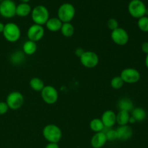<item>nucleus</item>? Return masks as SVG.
<instances>
[{
	"label": "nucleus",
	"mask_w": 148,
	"mask_h": 148,
	"mask_svg": "<svg viewBox=\"0 0 148 148\" xmlns=\"http://www.w3.org/2000/svg\"><path fill=\"white\" fill-rule=\"evenodd\" d=\"M43 136L49 143H58L62 137L61 129L56 124H50L45 126L43 129Z\"/></svg>",
	"instance_id": "1"
},
{
	"label": "nucleus",
	"mask_w": 148,
	"mask_h": 148,
	"mask_svg": "<svg viewBox=\"0 0 148 148\" xmlns=\"http://www.w3.org/2000/svg\"><path fill=\"white\" fill-rule=\"evenodd\" d=\"M31 18L34 24L43 26L46 25L49 17V12L48 9L43 5H38L35 7L31 11Z\"/></svg>",
	"instance_id": "2"
},
{
	"label": "nucleus",
	"mask_w": 148,
	"mask_h": 148,
	"mask_svg": "<svg viewBox=\"0 0 148 148\" xmlns=\"http://www.w3.org/2000/svg\"><path fill=\"white\" fill-rule=\"evenodd\" d=\"M75 8L71 3H64L58 9V18L63 23H70L75 15Z\"/></svg>",
	"instance_id": "3"
},
{
	"label": "nucleus",
	"mask_w": 148,
	"mask_h": 148,
	"mask_svg": "<svg viewBox=\"0 0 148 148\" xmlns=\"http://www.w3.org/2000/svg\"><path fill=\"white\" fill-rule=\"evenodd\" d=\"M2 33L4 38L10 43L17 42L21 36L20 27L14 23H9L5 24Z\"/></svg>",
	"instance_id": "4"
},
{
	"label": "nucleus",
	"mask_w": 148,
	"mask_h": 148,
	"mask_svg": "<svg viewBox=\"0 0 148 148\" xmlns=\"http://www.w3.org/2000/svg\"><path fill=\"white\" fill-rule=\"evenodd\" d=\"M147 7L142 0H132L128 4V12L130 15L136 19L146 16Z\"/></svg>",
	"instance_id": "5"
},
{
	"label": "nucleus",
	"mask_w": 148,
	"mask_h": 148,
	"mask_svg": "<svg viewBox=\"0 0 148 148\" xmlns=\"http://www.w3.org/2000/svg\"><path fill=\"white\" fill-rule=\"evenodd\" d=\"M6 103L10 109L18 110L24 103V97L21 92L13 91L7 95Z\"/></svg>",
	"instance_id": "6"
},
{
	"label": "nucleus",
	"mask_w": 148,
	"mask_h": 148,
	"mask_svg": "<svg viewBox=\"0 0 148 148\" xmlns=\"http://www.w3.org/2000/svg\"><path fill=\"white\" fill-rule=\"evenodd\" d=\"M120 77L124 83L134 84L139 82L141 78L140 72L135 68H125L121 71Z\"/></svg>",
	"instance_id": "7"
},
{
	"label": "nucleus",
	"mask_w": 148,
	"mask_h": 148,
	"mask_svg": "<svg viewBox=\"0 0 148 148\" xmlns=\"http://www.w3.org/2000/svg\"><path fill=\"white\" fill-rule=\"evenodd\" d=\"M40 92L43 101L49 105L54 104L58 101L59 93L57 90L51 85H45Z\"/></svg>",
	"instance_id": "8"
},
{
	"label": "nucleus",
	"mask_w": 148,
	"mask_h": 148,
	"mask_svg": "<svg viewBox=\"0 0 148 148\" xmlns=\"http://www.w3.org/2000/svg\"><path fill=\"white\" fill-rule=\"evenodd\" d=\"M81 64L85 67L92 69L95 67L99 62V57L95 52L91 51H87L79 57Z\"/></svg>",
	"instance_id": "9"
},
{
	"label": "nucleus",
	"mask_w": 148,
	"mask_h": 148,
	"mask_svg": "<svg viewBox=\"0 0 148 148\" xmlns=\"http://www.w3.org/2000/svg\"><path fill=\"white\" fill-rule=\"evenodd\" d=\"M16 7L12 0H3L0 2V14L4 18H12L16 15Z\"/></svg>",
	"instance_id": "10"
},
{
	"label": "nucleus",
	"mask_w": 148,
	"mask_h": 148,
	"mask_svg": "<svg viewBox=\"0 0 148 148\" xmlns=\"http://www.w3.org/2000/svg\"><path fill=\"white\" fill-rule=\"evenodd\" d=\"M111 38L114 43L119 46H125L130 40V36L127 30L120 27L111 31Z\"/></svg>",
	"instance_id": "11"
},
{
	"label": "nucleus",
	"mask_w": 148,
	"mask_h": 148,
	"mask_svg": "<svg viewBox=\"0 0 148 148\" xmlns=\"http://www.w3.org/2000/svg\"><path fill=\"white\" fill-rule=\"evenodd\" d=\"M45 34V30L42 25L33 24L28 28L27 32V38L30 40L38 42L43 38Z\"/></svg>",
	"instance_id": "12"
},
{
	"label": "nucleus",
	"mask_w": 148,
	"mask_h": 148,
	"mask_svg": "<svg viewBox=\"0 0 148 148\" xmlns=\"http://www.w3.org/2000/svg\"><path fill=\"white\" fill-rule=\"evenodd\" d=\"M101 119L104 127L111 128L116 123V114L111 110H107L102 114Z\"/></svg>",
	"instance_id": "13"
},
{
	"label": "nucleus",
	"mask_w": 148,
	"mask_h": 148,
	"mask_svg": "<svg viewBox=\"0 0 148 148\" xmlns=\"http://www.w3.org/2000/svg\"><path fill=\"white\" fill-rule=\"evenodd\" d=\"M117 140L121 141H127L133 135V130L131 127L127 125L119 126L116 129Z\"/></svg>",
	"instance_id": "14"
},
{
	"label": "nucleus",
	"mask_w": 148,
	"mask_h": 148,
	"mask_svg": "<svg viewBox=\"0 0 148 148\" xmlns=\"http://www.w3.org/2000/svg\"><path fill=\"white\" fill-rule=\"evenodd\" d=\"M107 142L105 132H97L92 136L90 140V145L93 148H101L103 147Z\"/></svg>",
	"instance_id": "15"
},
{
	"label": "nucleus",
	"mask_w": 148,
	"mask_h": 148,
	"mask_svg": "<svg viewBox=\"0 0 148 148\" xmlns=\"http://www.w3.org/2000/svg\"><path fill=\"white\" fill-rule=\"evenodd\" d=\"M62 23L58 17H51L46 22V28L51 32H56L61 30Z\"/></svg>",
	"instance_id": "16"
},
{
	"label": "nucleus",
	"mask_w": 148,
	"mask_h": 148,
	"mask_svg": "<svg viewBox=\"0 0 148 148\" xmlns=\"http://www.w3.org/2000/svg\"><path fill=\"white\" fill-rule=\"evenodd\" d=\"M32 8L28 3H20L16 7V15L25 17L31 13Z\"/></svg>",
	"instance_id": "17"
},
{
	"label": "nucleus",
	"mask_w": 148,
	"mask_h": 148,
	"mask_svg": "<svg viewBox=\"0 0 148 148\" xmlns=\"http://www.w3.org/2000/svg\"><path fill=\"white\" fill-rule=\"evenodd\" d=\"M118 108L119 111H125L130 112L134 108V104L132 101L129 98H123L118 102Z\"/></svg>",
	"instance_id": "18"
},
{
	"label": "nucleus",
	"mask_w": 148,
	"mask_h": 148,
	"mask_svg": "<svg viewBox=\"0 0 148 148\" xmlns=\"http://www.w3.org/2000/svg\"><path fill=\"white\" fill-rule=\"evenodd\" d=\"M132 116L136 120L137 122L143 121L147 117V113L144 108L141 107L134 108L132 111Z\"/></svg>",
	"instance_id": "19"
},
{
	"label": "nucleus",
	"mask_w": 148,
	"mask_h": 148,
	"mask_svg": "<svg viewBox=\"0 0 148 148\" xmlns=\"http://www.w3.org/2000/svg\"><path fill=\"white\" fill-rule=\"evenodd\" d=\"M37 51V44L32 40H27L23 46V52L26 55H33Z\"/></svg>",
	"instance_id": "20"
},
{
	"label": "nucleus",
	"mask_w": 148,
	"mask_h": 148,
	"mask_svg": "<svg viewBox=\"0 0 148 148\" xmlns=\"http://www.w3.org/2000/svg\"><path fill=\"white\" fill-rule=\"evenodd\" d=\"M130 112L125 111H119L116 114V123L119 126L127 125L130 121Z\"/></svg>",
	"instance_id": "21"
},
{
	"label": "nucleus",
	"mask_w": 148,
	"mask_h": 148,
	"mask_svg": "<svg viewBox=\"0 0 148 148\" xmlns=\"http://www.w3.org/2000/svg\"><path fill=\"white\" fill-rule=\"evenodd\" d=\"M60 31L65 37H72L75 33V27L71 23H64L62 24Z\"/></svg>",
	"instance_id": "22"
},
{
	"label": "nucleus",
	"mask_w": 148,
	"mask_h": 148,
	"mask_svg": "<svg viewBox=\"0 0 148 148\" xmlns=\"http://www.w3.org/2000/svg\"><path fill=\"white\" fill-rule=\"evenodd\" d=\"M90 128L94 132L97 133L103 132V130L105 128V127H104L101 119L95 118L91 120V121L90 122Z\"/></svg>",
	"instance_id": "23"
},
{
	"label": "nucleus",
	"mask_w": 148,
	"mask_h": 148,
	"mask_svg": "<svg viewBox=\"0 0 148 148\" xmlns=\"http://www.w3.org/2000/svg\"><path fill=\"white\" fill-rule=\"evenodd\" d=\"M30 86L33 90L41 92V90L45 87V85L41 79L38 77H33L30 80Z\"/></svg>",
	"instance_id": "24"
},
{
	"label": "nucleus",
	"mask_w": 148,
	"mask_h": 148,
	"mask_svg": "<svg viewBox=\"0 0 148 148\" xmlns=\"http://www.w3.org/2000/svg\"><path fill=\"white\" fill-rule=\"evenodd\" d=\"M10 59H11V62H12V64H20L25 60V53L22 52L21 51H17L12 53Z\"/></svg>",
	"instance_id": "25"
},
{
	"label": "nucleus",
	"mask_w": 148,
	"mask_h": 148,
	"mask_svg": "<svg viewBox=\"0 0 148 148\" xmlns=\"http://www.w3.org/2000/svg\"><path fill=\"white\" fill-rule=\"evenodd\" d=\"M137 26L141 31L148 33V16H144L138 19Z\"/></svg>",
	"instance_id": "26"
},
{
	"label": "nucleus",
	"mask_w": 148,
	"mask_h": 148,
	"mask_svg": "<svg viewBox=\"0 0 148 148\" xmlns=\"http://www.w3.org/2000/svg\"><path fill=\"white\" fill-rule=\"evenodd\" d=\"M124 82L122 80L120 76H116L113 77L111 80V86L114 89L118 90L120 89L123 87Z\"/></svg>",
	"instance_id": "27"
},
{
	"label": "nucleus",
	"mask_w": 148,
	"mask_h": 148,
	"mask_svg": "<svg viewBox=\"0 0 148 148\" xmlns=\"http://www.w3.org/2000/svg\"><path fill=\"white\" fill-rule=\"evenodd\" d=\"M106 137L107 141H114V140H117V132L116 130H112L110 129L108 131L105 132Z\"/></svg>",
	"instance_id": "28"
},
{
	"label": "nucleus",
	"mask_w": 148,
	"mask_h": 148,
	"mask_svg": "<svg viewBox=\"0 0 148 148\" xmlns=\"http://www.w3.org/2000/svg\"><path fill=\"white\" fill-rule=\"evenodd\" d=\"M107 26L108 28L113 31L119 27V22L115 18H110L107 22Z\"/></svg>",
	"instance_id": "29"
},
{
	"label": "nucleus",
	"mask_w": 148,
	"mask_h": 148,
	"mask_svg": "<svg viewBox=\"0 0 148 148\" xmlns=\"http://www.w3.org/2000/svg\"><path fill=\"white\" fill-rule=\"evenodd\" d=\"M10 109L7 103L4 101H0V115H4Z\"/></svg>",
	"instance_id": "30"
},
{
	"label": "nucleus",
	"mask_w": 148,
	"mask_h": 148,
	"mask_svg": "<svg viewBox=\"0 0 148 148\" xmlns=\"http://www.w3.org/2000/svg\"><path fill=\"white\" fill-rule=\"evenodd\" d=\"M141 49H142V51H143V53H145V54H147L148 53V42H144V43L142 44Z\"/></svg>",
	"instance_id": "31"
},
{
	"label": "nucleus",
	"mask_w": 148,
	"mask_h": 148,
	"mask_svg": "<svg viewBox=\"0 0 148 148\" xmlns=\"http://www.w3.org/2000/svg\"><path fill=\"white\" fill-rule=\"evenodd\" d=\"M85 51H84L83 49H82V48H77V49L75 50V54H76V56H77L79 58L82 54H83L84 52Z\"/></svg>",
	"instance_id": "32"
},
{
	"label": "nucleus",
	"mask_w": 148,
	"mask_h": 148,
	"mask_svg": "<svg viewBox=\"0 0 148 148\" xmlns=\"http://www.w3.org/2000/svg\"><path fill=\"white\" fill-rule=\"evenodd\" d=\"M45 148H59V145H58V143H49V144L45 147Z\"/></svg>",
	"instance_id": "33"
},
{
	"label": "nucleus",
	"mask_w": 148,
	"mask_h": 148,
	"mask_svg": "<svg viewBox=\"0 0 148 148\" xmlns=\"http://www.w3.org/2000/svg\"><path fill=\"white\" fill-rule=\"evenodd\" d=\"M136 122H137V121H136V120L134 119L133 118V117L132 116H130V121H129V123H130V124H134V123H136Z\"/></svg>",
	"instance_id": "34"
},
{
	"label": "nucleus",
	"mask_w": 148,
	"mask_h": 148,
	"mask_svg": "<svg viewBox=\"0 0 148 148\" xmlns=\"http://www.w3.org/2000/svg\"><path fill=\"white\" fill-rule=\"evenodd\" d=\"M4 25H4V23L0 22V33H3V31H4Z\"/></svg>",
	"instance_id": "35"
},
{
	"label": "nucleus",
	"mask_w": 148,
	"mask_h": 148,
	"mask_svg": "<svg viewBox=\"0 0 148 148\" xmlns=\"http://www.w3.org/2000/svg\"><path fill=\"white\" fill-rule=\"evenodd\" d=\"M145 66L148 69V53L146 54V57H145Z\"/></svg>",
	"instance_id": "36"
},
{
	"label": "nucleus",
	"mask_w": 148,
	"mask_h": 148,
	"mask_svg": "<svg viewBox=\"0 0 148 148\" xmlns=\"http://www.w3.org/2000/svg\"><path fill=\"white\" fill-rule=\"evenodd\" d=\"M21 3H28L30 0H20Z\"/></svg>",
	"instance_id": "37"
},
{
	"label": "nucleus",
	"mask_w": 148,
	"mask_h": 148,
	"mask_svg": "<svg viewBox=\"0 0 148 148\" xmlns=\"http://www.w3.org/2000/svg\"><path fill=\"white\" fill-rule=\"evenodd\" d=\"M3 1V0H0V2H1V1Z\"/></svg>",
	"instance_id": "38"
}]
</instances>
